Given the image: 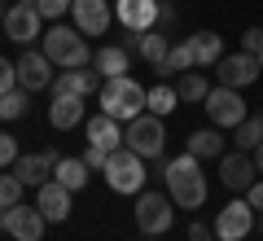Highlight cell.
<instances>
[{
	"label": "cell",
	"mask_w": 263,
	"mask_h": 241,
	"mask_svg": "<svg viewBox=\"0 0 263 241\" xmlns=\"http://www.w3.org/2000/svg\"><path fill=\"white\" fill-rule=\"evenodd\" d=\"M162 180H167V193L176 206L184 211H197V206L206 202V176H202V158H193L184 149L180 158L162 162Z\"/></svg>",
	"instance_id": "cell-1"
},
{
	"label": "cell",
	"mask_w": 263,
	"mask_h": 241,
	"mask_svg": "<svg viewBox=\"0 0 263 241\" xmlns=\"http://www.w3.org/2000/svg\"><path fill=\"white\" fill-rule=\"evenodd\" d=\"M149 110V92H145L132 75H119V79H105L101 88V114H110V119L119 123H132L136 114Z\"/></svg>",
	"instance_id": "cell-2"
},
{
	"label": "cell",
	"mask_w": 263,
	"mask_h": 241,
	"mask_svg": "<svg viewBox=\"0 0 263 241\" xmlns=\"http://www.w3.org/2000/svg\"><path fill=\"white\" fill-rule=\"evenodd\" d=\"M44 57L62 70H84L92 66V48L88 35H79V27H48L44 31Z\"/></svg>",
	"instance_id": "cell-3"
},
{
	"label": "cell",
	"mask_w": 263,
	"mask_h": 241,
	"mask_svg": "<svg viewBox=\"0 0 263 241\" xmlns=\"http://www.w3.org/2000/svg\"><path fill=\"white\" fill-rule=\"evenodd\" d=\"M105 184L114 189V193H145V180H149V171H145V158L132 154L127 145L114 149L110 158H105Z\"/></svg>",
	"instance_id": "cell-4"
},
{
	"label": "cell",
	"mask_w": 263,
	"mask_h": 241,
	"mask_svg": "<svg viewBox=\"0 0 263 241\" xmlns=\"http://www.w3.org/2000/svg\"><path fill=\"white\" fill-rule=\"evenodd\" d=\"M123 145L132 149V154H141V158H154L158 162L162 149H167V127H162L158 114H136V119L127 123V132H123Z\"/></svg>",
	"instance_id": "cell-5"
},
{
	"label": "cell",
	"mask_w": 263,
	"mask_h": 241,
	"mask_svg": "<svg viewBox=\"0 0 263 241\" xmlns=\"http://www.w3.org/2000/svg\"><path fill=\"white\" fill-rule=\"evenodd\" d=\"M171 206H176L171 193H154V189L149 193H136V211H132L136 215V228H141L145 237H162V232L171 228V219H176Z\"/></svg>",
	"instance_id": "cell-6"
},
{
	"label": "cell",
	"mask_w": 263,
	"mask_h": 241,
	"mask_svg": "<svg viewBox=\"0 0 263 241\" xmlns=\"http://www.w3.org/2000/svg\"><path fill=\"white\" fill-rule=\"evenodd\" d=\"M206 114H211V123H215L219 132L224 127H241L246 123V101H241V92L237 88H211L206 92Z\"/></svg>",
	"instance_id": "cell-7"
},
{
	"label": "cell",
	"mask_w": 263,
	"mask_h": 241,
	"mask_svg": "<svg viewBox=\"0 0 263 241\" xmlns=\"http://www.w3.org/2000/svg\"><path fill=\"white\" fill-rule=\"evenodd\" d=\"M40 27H44V18H40L35 5H9L5 18H0V31H5L13 44H31V40H40Z\"/></svg>",
	"instance_id": "cell-8"
},
{
	"label": "cell",
	"mask_w": 263,
	"mask_h": 241,
	"mask_svg": "<svg viewBox=\"0 0 263 241\" xmlns=\"http://www.w3.org/2000/svg\"><path fill=\"white\" fill-rule=\"evenodd\" d=\"M219 184L228 193H246L254 184V158L246 149H233V154H219Z\"/></svg>",
	"instance_id": "cell-9"
},
{
	"label": "cell",
	"mask_w": 263,
	"mask_h": 241,
	"mask_svg": "<svg viewBox=\"0 0 263 241\" xmlns=\"http://www.w3.org/2000/svg\"><path fill=\"white\" fill-rule=\"evenodd\" d=\"M18 88H27V92H44V88H53V62H48L44 53H35V48H31V53H22L18 62Z\"/></svg>",
	"instance_id": "cell-10"
},
{
	"label": "cell",
	"mask_w": 263,
	"mask_h": 241,
	"mask_svg": "<svg viewBox=\"0 0 263 241\" xmlns=\"http://www.w3.org/2000/svg\"><path fill=\"white\" fill-rule=\"evenodd\" d=\"M211 228H215L219 241H241L246 232L254 228V206H250V202H228Z\"/></svg>",
	"instance_id": "cell-11"
},
{
	"label": "cell",
	"mask_w": 263,
	"mask_h": 241,
	"mask_svg": "<svg viewBox=\"0 0 263 241\" xmlns=\"http://www.w3.org/2000/svg\"><path fill=\"white\" fill-rule=\"evenodd\" d=\"M44 215H40V206H9V211H5V228H9V237L13 241H40L44 237Z\"/></svg>",
	"instance_id": "cell-12"
},
{
	"label": "cell",
	"mask_w": 263,
	"mask_h": 241,
	"mask_svg": "<svg viewBox=\"0 0 263 241\" xmlns=\"http://www.w3.org/2000/svg\"><path fill=\"white\" fill-rule=\"evenodd\" d=\"M70 18L79 35H105L110 27V0H70Z\"/></svg>",
	"instance_id": "cell-13"
},
{
	"label": "cell",
	"mask_w": 263,
	"mask_h": 241,
	"mask_svg": "<svg viewBox=\"0 0 263 241\" xmlns=\"http://www.w3.org/2000/svg\"><path fill=\"white\" fill-rule=\"evenodd\" d=\"M101 88H105V75L97 70V66H92V70L84 66V70H62V75L53 79V88H48V92H53V97H62V92L92 97V92H101Z\"/></svg>",
	"instance_id": "cell-14"
},
{
	"label": "cell",
	"mask_w": 263,
	"mask_h": 241,
	"mask_svg": "<svg viewBox=\"0 0 263 241\" xmlns=\"http://www.w3.org/2000/svg\"><path fill=\"white\" fill-rule=\"evenodd\" d=\"M259 57H250V53H228V57H219V84L224 88H246V84H254L259 79Z\"/></svg>",
	"instance_id": "cell-15"
},
{
	"label": "cell",
	"mask_w": 263,
	"mask_h": 241,
	"mask_svg": "<svg viewBox=\"0 0 263 241\" xmlns=\"http://www.w3.org/2000/svg\"><path fill=\"white\" fill-rule=\"evenodd\" d=\"M158 5L162 0H114V13L127 31H154L158 27Z\"/></svg>",
	"instance_id": "cell-16"
},
{
	"label": "cell",
	"mask_w": 263,
	"mask_h": 241,
	"mask_svg": "<svg viewBox=\"0 0 263 241\" xmlns=\"http://www.w3.org/2000/svg\"><path fill=\"white\" fill-rule=\"evenodd\" d=\"M57 149H44V154H22L18 162H13V176L22 180V184H48V176H53V167H57Z\"/></svg>",
	"instance_id": "cell-17"
},
{
	"label": "cell",
	"mask_w": 263,
	"mask_h": 241,
	"mask_svg": "<svg viewBox=\"0 0 263 241\" xmlns=\"http://www.w3.org/2000/svg\"><path fill=\"white\" fill-rule=\"evenodd\" d=\"M35 206H40V215H44L48 224H62L66 215H70V189H62L57 180H48V184H40Z\"/></svg>",
	"instance_id": "cell-18"
},
{
	"label": "cell",
	"mask_w": 263,
	"mask_h": 241,
	"mask_svg": "<svg viewBox=\"0 0 263 241\" xmlns=\"http://www.w3.org/2000/svg\"><path fill=\"white\" fill-rule=\"evenodd\" d=\"M84 136H88V145H101L105 154L123 149V127H119V119H110V114L88 119V123H84Z\"/></svg>",
	"instance_id": "cell-19"
},
{
	"label": "cell",
	"mask_w": 263,
	"mask_h": 241,
	"mask_svg": "<svg viewBox=\"0 0 263 241\" xmlns=\"http://www.w3.org/2000/svg\"><path fill=\"white\" fill-rule=\"evenodd\" d=\"M48 123H53L57 132H66V127H79V123H84V97H75V92H62V97H53V105H48Z\"/></svg>",
	"instance_id": "cell-20"
},
{
	"label": "cell",
	"mask_w": 263,
	"mask_h": 241,
	"mask_svg": "<svg viewBox=\"0 0 263 241\" xmlns=\"http://www.w3.org/2000/svg\"><path fill=\"white\" fill-rule=\"evenodd\" d=\"M92 66L105 75V79H119V75H127L132 57H127V48H123V44H105V48H97V53H92Z\"/></svg>",
	"instance_id": "cell-21"
},
{
	"label": "cell",
	"mask_w": 263,
	"mask_h": 241,
	"mask_svg": "<svg viewBox=\"0 0 263 241\" xmlns=\"http://www.w3.org/2000/svg\"><path fill=\"white\" fill-rule=\"evenodd\" d=\"M53 180H57L62 189H70V193H79V189L88 184V162H84V158H57Z\"/></svg>",
	"instance_id": "cell-22"
},
{
	"label": "cell",
	"mask_w": 263,
	"mask_h": 241,
	"mask_svg": "<svg viewBox=\"0 0 263 241\" xmlns=\"http://www.w3.org/2000/svg\"><path fill=\"white\" fill-rule=\"evenodd\" d=\"M189 44H193L197 66H219V57H224V44H219L215 31H197V35H189Z\"/></svg>",
	"instance_id": "cell-23"
},
{
	"label": "cell",
	"mask_w": 263,
	"mask_h": 241,
	"mask_svg": "<svg viewBox=\"0 0 263 241\" xmlns=\"http://www.w3.org/2000/svg\"><path fill=\"white\" fill-rule=\"evenodd\" d=\"M189 154L193 158H219L224 154V136H219V127H202L189 136Z\"/></svg>",
	"instance_id": "cell-24"
},
{
	"label": "cell",
	"mask_w": 263,
	"mask_h": 241,
	"mask_svg": "<svg viewBox=\"0 0 263 241\" xmlns=\"http://www.w3.org/2000/svg\"><path fill=\"white\" fill-rule=\"evenodd\" d=\"M136 53H141L149 66H162V62H167V53H171V44H167V35H158V31H141Z\"/></svg>",
	"instance_id": "cell-25"
},
{
	"label": "cell",
	"mask_w": 263,
	"mask_h": 241,
	"mask_svg": "<svg viewBox=\"0 0 263 241\" xmlns=\"http://www.w3.org/2000/svg\"><path fill=\"white\" fill-rule=\"evenodd\" d=\"M158 70H162V75H184V70H197V62H193V44H189V40H180V44H171L167 62H162Z\"/></svg>",
	"instance_id": "cell-26"
},
{
	"label": "cell",
	"mask_w": 263,
	"mask_h": 241,
	"mask_svg": "<svg viewBox=\"0 0 263 241\" xmlns=\"http://www.w3.org/2000/svg\"><path fill=\"white\" fill-rule=\"evenodd\" d=\"M233 145H237V149H246V154H254V149L263 145V114H254V119H250V114H246V123H241V127H237Z\"/></svg>",
	"instance_id": "cell-27"
},
{
	"label": "cell",
	"mask_w": 263,
	"mask_h": 241,
	"mask_svg": "<svg viewBox=\"0 0 263 241\" xmlns=\"http://www.w3.org/2000/svg\"><path fill=\"white\" fill-rule=\"evenodd\" d=\"M176 92H180V101H206L211 84H206V75H202V70H184V75H180V84H176Z\"/></svg>",
	"instance_id": "cell-28"
},
{
	"label": "cell",
	"mask_w": 263,
	"mask_h": 241,
	"mask_svg": "<svg viewBox=\"0 0 263 241\" xmlns=\"http://www.w3.org/2000/svg\"><path fill=\"white\" fill-rule=\"evenodd\" d=\"M27 88H9V92L0 97V119L5 123H13V119H22V114H27Z\"/></svg>",
	"instance_id": "cell-29"
},
{
	"label": "cell",
	"mask_w": 263,
	"mask_h": 241,
	"mask_svg": "<svg viewBox=\"0 0 263 241\" xmlns=\"http://www.w3.org/2000/svg\"><path fill=\"white\" fill-rule=\"evenodd\" d=\"M176 105H180V92H176L171 84H158V88H149V114H158V119H162V114H171Z\"/></svg>",
	"instance_id": "cell-30"
},
{
	"label": "cell",
	"mask_w": 263,
	"mask_h": 241,
	"mask_svg": "<svg viewBox=\"0 0 263 241\" xmlns=\"http://www.w3.org/2000/svg\"><path fill=\"white\" fill-rule=\"evenodd\" d=\"M22 189H27V184H22V180L13 176V171H9V176H0V211L18 206V202H22Z\"/></svg>",
	"instance_id": "cell-31"
},
{
	"label": "cell",
	"mask_w": 263,
	"mask_h": 241,
	"mask_svg": "<svg viewBox=\"0 0 263 241\" xmlns=\"http://www.w3.org/2000/svg\"><path fill=\"white\" fill-rule=\"evenodd\" d=\"M18 140H13L9 136V132H0V171H5V167H13V162H18Z\"/></svg>",
	"instance_id": "cell-32"
},
{
	"label": "cell",
	"mask_w": 263,
	"mask_h": 241,
	"mask_svg": "<svg viewBox=\"0 0 263 241\" xmlns=\"http://www.w3.org/2000/svg\"><path fill=\"white\" fill-rule=\"evenodd\" d=\"M40 18H62V13H70V0H35Z\"/></svg>",
	"instance_id": "cell-33"
},
{
	"label": "cell",
	"mask_w": 263,
	"mask_h": 241,
	"mask_svg": "<svg viewBox=\"0 0 263 241\" xmlns=\"http://www.w3.org/2000/svg\"><path fill=\"white\" fill-rule=\"evenodd\" d=\"M241 53H250V57L263 53V27H250V31L241 35Z\"/></svg>",
	"instance_id": "cell-34"
},
{
	"label": "cell",
	"mask_w": 263,
	"mask_h": 241,
	"mask_svg": "<svg viewBox=\"0 0 263 241\" xmlns=\"http://www.w3.org/2000/svg\"><path fill=\"white\" fill-rule=\"evenodd\" d=\"M105 158H110V154H105L101 145H88V149H84V162H88V171H105Z\"/></svg>",
	"instance_id": "cell-35"
},
{
	"label": "cell",
	"mask_w": 263,
	"mask_h": 241,
	"mask_svg": "<svg viewBox=\"0 0 263 241\" xmlns=\"http://www.w3.org/2000/svg\"><path fill=\"white\" fill-rule=\"evenodd\" d=\"M13 84H18V66H9V62H5V57H0V97L9 92Z\"/></svg>",
	"instance_id": "cell-36"
},
{
	"label": "cell",
	"mask_w": 263,
	"mask_h": 241,
	"mask_svg": "<svg viewBox=\"0 0 263 241\" xmlns=\"http://www.w3.org/2000/svg\"><path fill=\"white\" fill-rule=\"evenodd\" d=\"M158 27H162V31L176 27V5H171V0H162V5H158Z\"/></svg>",
	"instance_id": "cell-37"
},
{
	"label": "cell",
	"mask_w": 263,
	"mask_h": 241,
	"mask_svg": "<svg viewBox=\"0 0 263 241\" xmlns=\"http://www.w3.org/2000/svg\"><path fill=\"white\" fill-rule=\"evenodd\" d=\"M189 241H215V228L211 224H189Z\"/></svg>",
	"instance_id": "cell-38"
},
{
	"label": "cell",
	"mask_w": 263,
	"mask_h": 241,
	"mask_svg": "<svg viewBox=\"0 0 263 241\" xmlns=\"http://www.w3.org/2000/svg\"><path fill=\"white\" fill-rule=\"evenodd\" d=\"M246 202H250L254 211H263V180H254V184L246 189Z\"/></svg>",
	"instance_id": "cell-39"
},
{
	"label": "cell",
	"mask_w": 263,
	"mask_h": 241,
	"mask_svg": "<svg viewBox=\"0 0 263 241\" xmlns=\"http://www.w3.org/2000/svg\"><path fill=\"white\" fill-rule=\"evenodd\" d=\"M250 158H254V171H259V176H263V145H259V149H254V154H250Z\"/></svg>",
	"instance_id": "cell-40"
},
{
	"label": "cell",
	"mask_w": 263,
	"mask_h": 241,
	"mask_svg": "<svg viewBox=\"0 0 263 241\" xmlns=\"http://www.w3.org/2000/svg\"><path fill=\"white\" fill-rule=\"evenodd\" d=\"M0 18H5V0H0Z\"/></svg>",
	"instance_id": "cell-41"
},
{
	"label": "cell",
	"mask_w": 263,
	"mask_h": 241,
	"mask_svg": "<svg viewBox=\"0 0 263 241\" xmlns=\"http://www.w3.org/2000/svg\"><path fill=\"white\" fill-rule=\"evenodd\" d=\"M18 5H35V0H18Z\"/></svg>",
	"instance_id": "cell-42"
},
{
	"label": "cell",
	"mask_w": 263,
	"mask_h": 241,
	"mask_svg": "<svg viewBox=\"0 0 263 241\" xmlns=\"http://www.w3.org/2000/svg\"><path fill=\"white\" fill-rule=\"evenodd\" d=\"M0 228H5V211H0Z\"/></svg>",
	"instance_id": "cell-43"
},
{
	"label": "cell",
	"mask_w": 263,
	"mask_h": 241,
	"mask_svg": "<svg viewBox=\"0 0 263 241\" xmlns=\"http://www.w3.org/2000/svg\"><path fill=\"white\" fill-rule=\"evenodd\" d=\"M259 70H263V53H259Z\"/></svg>",
	"instance_id": "cell-44"
},
{
	"label": "cell",
	"mask_w": 263,
	"mask_h": 241,
	"mask_svg": "<svg viewBox=\"0 0 263 241\" xmlns=\"http://www.w3.org/2000/svg\"><path fill=\"white\" fill-rule=\"evenodd\" d=\"M259 232H263V215H259Z\"/></svg>",
	"instance_id": "cell-45"
},
{
	"label": "cell",
	"mask_w": 263,
	"mask_h": 241,
	"mask_svg": "<svg viewBox=\"0 0 263 241\" xmlns=\"http://www.w3.org/2000/svg\"><path fill=\"white\" fill-rule=\"evenodd\" d=\"M145 241H158V237H145Z\"/></svg>",
	"instance_id": "cell-46"
},
{
	"label": "cell",
	"mask_w": 263,
	"mask_h": 241,
	"mask_svg": "<svg viewBox=\"0 0 263 241\" xmlns=\"http://www.w3.org/2000/svg\"><path fill=\"white\" fill-rule=\"evenodd\" d=\"M0 35H5V31H0Z\"/></svg>",
	"instance_id": "cell-47"
}]
</instances>
